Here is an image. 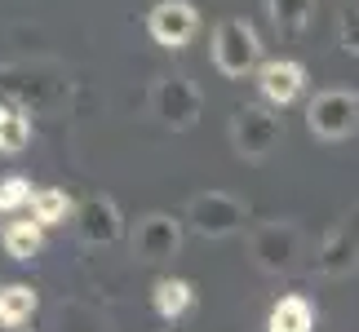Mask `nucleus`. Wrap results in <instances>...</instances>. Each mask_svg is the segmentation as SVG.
I'll return each instance as SVG.
<instances>
[{"label":"nucleus","instance_id":"obj_1","mask_svg":"<svg viewBox=\"0 0 359 332\" xmlns=\"http://www.w3.org/2000/svg\"><path fill=\"white\" fill-rule=\"evenodd\" d=\"M284 142V120L275 116L271 106H236V116H231V146H236L240 160H266L275 146Z\"/></svg>","mask_w":359,"mask_h":332},{"label":"nucleus","instance_id":"obj_2","mask_svg":"<svg viewBox=\"0 0 359 332\" xmlns=\"http://www.w3.org/2000/svg\"><path fill=\"white\" fill-rule=\"evenodd\" d=\"M151 111H156V120L164 124V129L187 133V129L200 124L204 98H200V89L191 85L187 76H160L156 85H151Z\"/></svg>","mask_w":359,"mask_h":332},{"label":"nucleus","instance_id":"obj_3","mask_svg":"<svg viewBox=\"0 0 359 332\" xmlns=\"http://www.w3.org/2000/svg\"><path fill=\"white\" fill-rule=\"evenodd\" d=\"M213 62H217V71L231 76V80H244L253 67L262 62V40L253 32V22L248 18H226V22H217V32H213Z\"/></svg>","mask_w":359,"mask_h":332},{"label":"nucleus","instance_id":"obj_4","mask_svg":"<svg viewBox=\"0 0 359 332\" xmlns=\"http://www.w3.org/2000/svg\"><path fill=\"white\" fill-rule=\"evenodd\" d=\"M306 124L324 142H341L359 129V93L355 89H324L306 106Z\"/></svg>","mask_w":359,"mask_h":332},{"label":"nucleus","instance_id":"obj_5","mask_svg":"<svg viewBox=\"0 0 359 332\" xmlns=\"http://www.w3.org/2000/svg\"><path fill=\"white\" fill-rule=\"evenodd\" d=\"M248 248H253V261L266 275H288L297 266V253H302V230H297V221H288V217L262 221L253 230V240H248Z\"/></svg>","mask_w":359,"mask_h":332},{"label":"nucleus","instance_id":"obj_6","mask_svg":"<svg viewBox=\"0 0 359 332\" xmlns=\"http://www.w3.org/2000/svg\"><path fill=\"white\" fill-rule=\"evenodd\" d=\"M187 221L200 235H209V240H226V235H236L248 221V204L226 195V191H200V195L187 204Z\"/></svg>","mask_w":359,"mask_h":332},{"label":"nucleus","instance_id":"obj_7","mask_svg":"<svg viewBox=\"0 0 359 332\" xmlns=\"http://www.w3.org/2000/svg\"><path fill=\"white\" fill-rule=\"evenodd\" d=\"M147 32L164 49H187L191 36L200 32V13L191 0H156L147 13Z\"/></svg>","mask_w":359,"mask_h":332},{"label":"nucleus","instance_id":"obj_8","mask_svg":"<svg viewBox=\"0 0 359 332\" xmlns=\"http://www.w3.org/2000/svg\"><path fill=\"white\" fill-rule=\"evenodd\" d=\"M359 266V209H351L346 217L333 226V235L324 240L320 257H315V270L328 275V279H341Z\"/></svg>","mask_w":359,"mask_h":332},{"label":"nucleus","instance_id":"obj_9","mask_svg":"<svg viewBox=\"0 0 359 332\" xmlns=\"http://www.w3.org/2000/svg\"><path fill=\"white\" fill-rule=\"evenodd\" d=\"M182 248V226L169 213H147L133 230V257L137 261H169Z\"/></svg>","mask_w":359,"mask_h":332},{"label":"nucleus","instance_id":"obj_10","mask_svg":"<svg viewBox=\"0 0 359 332\" xmlns=\"http://www.w3.org/2000/svg\"><path fill=\"white\" fill-rule=\"evenodd\" d=\"M257 89L271 106H288L297 102V93L306 89V67L293 58H275V62H257Z\"/></svg>","mask_w":359,"mask_h":332},{"label":"nucleus","instance_id":"obj_11","mask_svg":"<svg viewBox=\"0 0 359 332\" xmlns=\"http://www.w3.org/2000/svg\"><path fill=\"white\" fill-rule=\"evenodd\" d=\"M72 217H76V230H80L85 244H116L120 240V209L107 195L80 200L72 209Z\"/></svg>","mask_w":359,"mask_h":332},{"label":"nucleus","instance_id":"obj_12","mask_svg":"<svg viewBox=\"0 0 359 332\" xmlns=\"http://www.w3.org/2000/svg\"><path fill=\"white\" fill-rule=\"evenodd\" d=\"M311 328H315V310L302 293L280 297L266 314V332H311Z\"/></svg>","mask_w":359,"mask_h":332},{"label":"nucleus","instance_id":"obj_13","mask_svg":"<svg viewBox=\"0 0 359 332\" xmlns=\"http://www.w3.org/2000/svg\"><path fill=\"white\" fill-rule=\"evenodd\" d=\"M32 142V120H27L22 106L0 102V155H18Z\"/></svg>","mask_w":359,"mask_h":332},{"label":"nucleus","instance_id":"obj_14","mask_svg":"<svg viewBox=\"0 0 359 332\" xmlns=\"http://www.w3.org/2000/svg\"><path fill=\"white\" fill-rule=\"evenodd\" d=\"M40 306L32 284H5L0 288V324H32V314Z\"/></svg>","mask_w":359,"mask_h":332},{"label":"nucleus","instance_id":"obj_15","mask_svg":"<svg viewBox=\"0 0 359 332\" xmlns=\"http://www.w3.org/2000/svg\"><path fill=\"white\" fill-rule=\"evenodd\" d=\"M45 248V226L40 221H9L5 226V253L13 261H32Z\"/></svg>","mask_w":359,"mask_h":332},{"label":"nucleus","instance_id":"obj_16","mask_svg":"<svg viewBox=\"0 0 359 332\" xmlns=\"http://www.w3.org/2000/svg\"><path fill=\"white\" fill-rule=\"evenodd\" d=\"M191 297H196V288L187 279H160L156 293H151V306H156L160 319H177V314L191 310Z\"/></svg>","mask_w":359,"mask_h":332},{"label":"nucleus","instance_id":"obj_17","mask_svg":"<svg viewBox=\"0 0 359 332\" xmlns=\"http://www.w3.org/2000/svg\"><path fill=\"white\" fill-rule=\"evenodd\" d=\"M27 209H32V221H40V226H62V221L72 217V209H76V204L67 200L62 191L45 186V191H32V200H27Z\"/></svg>","mask_w":359,"mask_h":332},{"label":"nucleus","instance_id":"obj_18","mask_svg":"<svg viewBox=\"0 0 359 332\" xmlns=\"http://www.w3.org/2000/svg\"><path fill=\"white\" fill-rule=\"evenodd\" d=\"M266 5H271V18L280 27V36H302L311 27L315 0H266Z\"/></svg>","mask_w":359,"mask_h":332},{"label":"nucleus","instance_id":"obj_19","mask_svg":"<svg viewBox=\"0 0 359 332\" xmlns=\"http://www.w3.org/2000/svg\"><path fill=\"white\" fill-rule=\"evenodd\" d=\"M27 200H32V182L27 177H0V213H13V209H27Z\"/></svg>","mask_w":359,"mask_h":332},{"label":"nucleus","instance_id":"obj_20","mask_svg":"<svg viewBox=\"0 0 359 332\" xmlns=\"http://www.w3.org/2000/svg\"><path fill=\"white\" fill-rule=\"evenodd\" d=\"M337 32H341V49L359 58V5H351L346 13H341V27H337Z\"/></svg>","mask_w":359,"mask_h":332},{"label":"nucleus","instance_id":"obj_21","mask_svg":"<svg viewBox=\"0 0 359 332\" xmlns=\"http://www.w3.org/2000/svg\"><path fill=\"white\" fill-rule=\"evenodd\" d=\"M0 332H32V328H22V324H0Z\"/></svg>","mask_w":359,"mask_h":332}]
</instances>
